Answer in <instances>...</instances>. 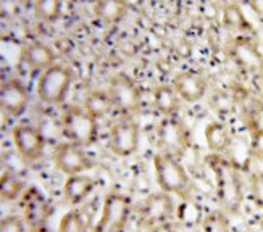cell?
<instances>
[{
	"label": "cell",
	"instance_id": "1",
	"mask_svg": "<svg viewBox=\"0 0 263 232\" xmlns=\"http://www.w3.org/2000/svg\"><path fill=\"white\" fill-rule=\"evenodd\" d=\"M209 163L215 176L216 195H218L220 205L224 211L237 215L244 203V185L239 168L221 155H212Z\"/></svg>",
	"mask_w": 263,
	"mask_h": 232
},
{
	"label": "cell",
	"instance_id": "2",
	"mask_svg": "<svg viewBox=\"0 0 263 232\" xmlns=\"http://www.w3.org/2000/svg\"><path fill=\"white\" fill-rule=\"evenodd\" d=\"M154 171L157 184L163 192L184 200L191 199L194 190L191 176L176 157L158 152L154 157Z\"/></svg>",
	"mask_w": 263,
	"mask_h": 232
},
{
	"label": "cell",
	"instance_id": "3",
	"mask_svg": "<svg viewBox=\"0 0 263 232\" xmlns=\"http://www.w3.org/2000/svg\"><path fill=\"white\" fill-rule=\"evenodd\" d=\"M73 79V71L65 65H52L44 69L36 86L39 100L47 105H59L66 99Z\"/></svg>",
	"mask_w": 263,
	"mask_h": 232
},
{
	"label": "cell",
	"instance_id": "4",
	"mask_svg": "<svg viewBox=\"0 0 263 232\" xmlns=\"http://www.w3.org/2000/svg\"><path fill=\"white\" fill-rule=\"evenodd\" d=\"M62 127L68 142H73L83 148L92 145L99 136L97 120L81 107H70L65 111Z\"/></svg>",
	"mask_w": 263,
	"mask_h": 232
},
{
	"label": "cell",
	"instance_id": "5",
	"mask_svg": "<svg viewBox=\"0 0 263 232\" xmlns=\"http://www.w3.org/2000/svg\"><path fill=\"white\" fill-rule=\"evenodd\" d=\"M131 215V202L128 197L111 192L105 197L102 215L94 232H123Z\"/></svg>",
	"mask_w": 263,
	"mask_h": 232
},
{
	"label": "cell",
	"instance_id": "6",
	"mask_svg": "<svg viewBox=\"0 0 263 232\" xmlns=\"http://www.w3.org/2000/svg\"><path fill=\"white\" fill-rule=\"evenodd\" d=\"M108 95L113 102V107L118 108L123 114H133L139 110L141 92L134 83V79L126 73H117L108 83Z\"/></svg>",
	"mask_w": 263,
	"mask_h": 232
},
{
	"label": "cell",
	"instance_id": "7",
	"mask_svg": "<svg viewBox=\"0 0 263 232\" xmlns=\"http://www.w3.org/2000/svg\"><path fill=\"white\" fill-rule=\"evenodd\" d=\"M139 126L133 118H123L111 126L108 132V148L120 158L134 155L139 147Z\"/></svg>",
	"mask_w": 263,
	"mask_h": 232
},
{
	"label": "cell",
	"instance_id": "8",
	"mask_svg": "<svg viewBox=\"0 0 263 232\" xmlns=\"http://www.w3.org/2000/svg\"><path fill=\"white\" fill-rule=\"evenodd\" d=\"M23 205V219L31 232H45L47 230V223L52 215V208L45 197L37 189H28L23 192L21 197Z\"/></svg>",
	"mask_w": 263,
	"mask_h": 232
},
{
	"label": "cell",
	"instance_id": "9",
	"mask_svg": "<svg viewBox=\"0 0 263 232\" xmlns=\"http://www.w3.org/2000/svg\"><path fill=\"white\" fill-rule=\"evenodd\" d=\"M175 215V203L171 200L170 194L166 192H157L148 195L145 202L141 205L139 218L141 223L145 227H154L157 224L168 223Z\"/></svg>",
	"mask_w": 263,
	"mask_h": 232
},
{
	"label": "cell",
	"instance_id": "10",
	"mask_svg": "<svg viewBox=\"0 0 263 232\" xmlns=\"http://www.w3.org/2000/svg\"><path fill=\"white\" fill-rule=\"evenodd\" d=\"M53 163L66 176L81 174L83 171L92 168V161L84 152V148L73 142H63L57 145L53 153Z\"/></svg>",
	"mask_w": 263,
	"mask_h": 232
},
{
	"label": "cell",
	"instance_id": "11",
	"mask_svg": "<svg viewBox=\"0 0 263 232\" xmlns=\"http://www.w3.org/2000/svg\"><path fill=\"white\" fill-rule=\"evenodd\" d=\"M230 55L234 63L241 69H244L246 73L255 76L263 73V52L250 37H236L231 42Z\"/></svg>",
	"mask_w": 263,
	"mask_h": 232
},
{
	"label": "cell",
	"instance_id": "12",
	"mask_svg": "<svg viewBox=\"0 0 263 232\" xmlns=\"http://www.w3.org/2000/svg\"><path fill=\"white\" fill-rule=\"evenodd\" d=\"M11 137H13V144L21 158H25L26 161H36L42 157L45 148V139L36 126L20 124L13 127Z\"/></svg>",
	"mask_w": 263,
	"mask_h": 232
},
{
	"label": "cell",
	"instance_id": "13",
	"mask_svg": "<svg viewBox=\"0 0 263 232\" xmlns=\"http://www.w3.org/2000/svg\"><path fill=\"white\" fill-rule=\"evenodd\" d=\"M29 94L25 84L18 79H7L0 83V110L18 118L26 111Z\"/></svg>",
	"mask_w": 263,
	"mask_h": 232
},
{
	"label": "cell",
	"instance_id": "14",
	"mask_svg": "<svg viewBox=\"0 0 263 232\" xmlns=\"http://www.w3.org/2000/svg\"><path fill=\"white\" fill-rule=\"evenodd\" d=\"M158 142L163 153L178 158L186 152V148L189 145V139L182 124L173 120V116H171V118H166L163 124L160 126Z\"/></svg>",
	"mask_w": 263,
	"mask_h": 232
},
{
	"label": "cell",
	"instance_id": "15",
	"mask_svg": "<svg viewBox=\"0 0 263 232\" xmlns=\"http://www.w3.org/2000/svg\"><path fill=\"white\" fill-rule=\"evenodd\" d=\"M173 87L182 102L197 103L207 94L209 83L205 76L197 71H184L175 78Z\"/></svg>",
	"mask_w": 263,
	"mask_h": 232
},
{
	"label": "cell",
	"instance_id": "16",
	"mask_svg": "<svg viewBox=\"0 0 263 232\" xmlns=\"http://www.w3.org/2000/svg\"><path fill=\"white\" fill-rule=\"evenodd\" d=\"M234 100H236V107H239L244 121L247 123L249 129L250 127L260 126V118L263 114V99H260L257 94H254L252 90H247L239 87L233 92Z\"/></svg>",
	"mask_w": 263,
	"mask_h": 232
},
{
	"label": "cell",
	"instance_id": "17",
	"mask_svg": "<svg viewBox=\"0 0 263 232\" xmlns=\"http://www.w3.org/2000/svg\"><path fill=\"white\" fill-rule=\"evenodd\" d=\"M96 189V181L86 176V174H74V176H68L63 185V194L65 199L71 205L83 203L87 197L92 194Z\"/></svg>",
	"mask_w": 263,
	"mask_h": 232
},
{
	"label": "cell",
	"instance_id": "18",
	"mask_svg": "<svg viewBox=\"0 0 263 232\" xmlns=\"http://www.w3.org/2000/svg\"><path fill=\"white\" fill-rule=\"evenodd\" d=\"M23 62L32 69H47L55 65V53L50 45L44 42H31L21 52Z\"/></svg>",
	"mask_w": 263,
	"mask_h": 232
},
{
	"label": "cell",
	"instance_id": "19",
	"mask_svg": "<svg viewBox=\"0 0 263 232\" xmlns=\"http://www.w3.org/2000/svg\"><path fill=\"white\" fill-rule=\"evenodd\" d=\"M205 144L213 155H221L228 152L233 144L231 132L228 129V126L220 121H212L205 126Z\"/></svg>",
	"mask_w": 263,
	"mask_h": 232
},
{
	"label": "cell",
	"instance_id": "20",
	"mask_svg": "<svg viewBox=\"0 0 263 232\" xmlns=\"http://www.w3.org/2000/svg\"><path fill=\"white\" fill-rule=\"evenodd\" d=\"M94 13L105 25H117L126 16L128 2L126 0H96Z\"/></svg>",
	"mask_w": 263,
	"mask_h": 232
},
{
	"label": "cell",
	"instance_id": "21",
	"mask_svg": "<svg viewBox=\"0 0 263 232\" xmlns=\"http://www.w3.org/2000/svg\"><path fill=\"white\" fill-rule=\"evenodd\" d=\"M179 95L173 86H158L154 90V105L166 118H171L179 110Z\"/></svg>",
	"mask_w": 263,
	"mask_h": 232
},
{
	"label": "cell",
	"instance_id": "22",
	"mask_svg": "<svg viewBox=\"0 0 263 232\" xmlns=\"http://www.w3.org/2000/svg\"><path fill=\"white\" fill-rule=\"evenodd\" d=\"M223 26L234 32H246L250 31V23L246 18L242 8L237 4H226L221 11Z\"/></svg>",
	"mask_w": 263,
	"mask_h": 232
},
{
	"label": "cell",
	"instance_id": "23",
	"mask_svg": "<svg viewBox=\"0 0 263 232\" xmlns=\"http://www.w3.org/2000/svg\"><path fill=\"white\" fill-rule=\"evenodd\" d=\"M113 108V102L108 95V92L104 90H92L84 100V110L92 114L96 120H100L107 116Z\"/></svg>",
	"mask_w": 263,
	"mask_h": 232
},
{
	"label": "cell",
	"instance_id": "24",
	"mask_svg": "<svg viewBox=\"0 0 263 232\" xmlns=\"http://www.w3.org/2000/svg\"><path fill=\"white\" fill-rule=\"evenodd\" d=\"M25 192V182L13 171H4L0 174V199L11 202Z\"/></svg>",
	"mask_w": 263,
	"mask_h": 232
},
{
	"label": "cell",
	"instance_id": "25",
	"mask_svg": "<svg viewBox=\"0 0 263 232\" xmlns=\"http://www.w3.org/2000/svg\"><path fill=\"white\" fill-rule=\"evenodd\" d=\"M63 10L62 0H34V13L45 23H53L60 18Z\"/></svg>",
	"mask_w": 263,
	"mask_h": 232
},
{
	"label": "cell",
	"instance_id": "26",
	"mask_svg": "<svg viewBox=\"0 0 263 232\" xmlns=\"http://www.w3.org/2000/svg\"><path fill=\"white\" fill-rule=\"evenodd\" d=\"M202 232H231L230 218L223 210H212L203 218Z\"/></svg>",
	"mask_w": 263,
	"mask_h": 232
},
{
	"label": "cell",
	"instance_id": "27",
	"mask_svg": "<svg viewBox=\"0 0 263 232\" xmlns=\"http://www.w3.org/2000/svg\"><path fill=\"white\" fill-rule=\"evenodd\" d=\"M59 232H87V219L79 210H71L60 219Z\"/></svg>",
	"mask_w": 263,
	"mask_h": 232
},
{
	"label": "cell",
	"instance_id": "28",
	"mask_svg": "<svg viewBox=\"0 0 263 232\" xmlns=\"http://www.w3.org/2000/svg\"><path fill=\"white\" fill-rule=\"evenodd\" d=\"M250 155L263 161V127H250Z\"/></svg>",
	"mask_w": 263,
	"mask_h": 232
},
{
	"label": "cell",
	"instance_id": "29",
	"mask_svg": "<svg viewBox=\"0 0 263 232\" xmlns=\"http://www.w3.org/2000/svg\"><path fill=\"white\" fill-rule=\"evenodd\" d=\"M250 195L255 206L263 211V172H255L250 178Z\"/></svg>",
	"mask_w": 263,
	"mask_h": 232
},
{
	"label": "cell",
	"instance_id": "30",
	"mask_svg": "<svg viewBox=\"0 0 263 232\" xmlns=\"http://www.w3.org/2000/svg\"><path fill=\"white\" fill-rule=\"evenodd\" d=\"M212 107L218 111V113H230L234 110L236 107V100H234V95H228V94H216L213 95L212 99Z\"/></svg>",
	"mask_w": 263,
	"mask_h": 232
},
{
	"label": "cell",
	"instance_id": "31",
	"mask_svg": "<svg viewBox=\"0 0 263 232\" xmlns=\"http://www.w3.org/2000/svg\"><path fill=\"white\" fill-rule=\"evenodd\" d=\"M0 232H26V223L20 216H7L0 221Z\"/></svg>",
	"mask_w": 263,
	"mask_h": 232
},
{
	"label": "cell",
	"instance_id": "32",
	"mask_svg": "<svg viewBox=\"0 0 263 232\" xmlns=\"http://www.w3.org/2000/svg\"><path fill=\"white\" fill-rule=\"evenodd\" d=\"M250 10L254 11L255 16L263 21V0H247Z\"/></svg>",
	"mask_w": 263,
	"mask_h": 232
},
{
	"label": "cell",
	"instance_id": "33",
	"mask_svg": "<svg viewBox=\"0 0 263 232\" xmlns=\"http://www.w3.org/2000/svg\"><path fill=\"white\" fill-rule=\"evenodd\" d=\"M148 230H151V232H178L176 227L171 224L170 221L168 223H162V224H157V226L151 227Z\"/></svg>",
	"mask_w": 263,
	"mask_h": 232
},
{
	"label": "cell",
	"instance_id": "34",
	"mask_svg": "<svg viewBox=\"0 0 263 232\" xmlns=\"http://www.w3.org/2000/svg\"><path fill=\"white\" fill-rule=\"evenodd\" d=\"M255 78H257V90H258V94L263 97V73L257 74Z\"/></svg>",
	"mask_w": 263,
	"mask_h": 232
}]
</instances>
